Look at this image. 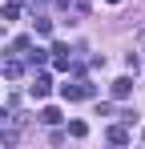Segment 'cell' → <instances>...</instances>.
<instances>
[{
    "label": "cell",
    "instance_id": "6da1fadb",
    "mask_svg": "<svg viewBox=\"0 0 145 149\" xmlns=\"http://www.w3.org/2000/svg\"><path fill=\"white\" fill-rule=\"evenodd\" d=\"M97 89L89 85V81H77V85H61V97L65 101H89Z\"/></svg>",
    "mask_w": 145,
    "mask_h": 149
},
{
    "label": "cell",
    "instance_id": "7a4b0ae2",
    "mask_svg": "<svg viewBox=\"0 0 145 149\" xmlns=\"http://www.w3.org/2000/svg\"><path fill=\"white\" fill-rule=\"evenodd\" d=\"M48 93H52V77H48V73H40L32 85H28V97H36V101H40V97H48Z\"/></svg>",
    "mask_w": 145,
    "mask_h": 149
},
{
    "label": "cell",
    "instance_id": "3957f363",
    "mask_svg": "<svg viewBox=\"0 0 145 149\" xmlns=\"http://www.w3.org/2000/svg\"><path fill=\"white\" fill-rule=\"evenodd\" d=\"M109 89H113V97H117V101H121V97H129V93H133V77H117Z\"/></svg>",
    "mask_w": 145,
    "mask_h": 149
},
{
    "label": "cell",
    "instance_id": "277c9868",
    "mask_svg": "<svg viewBox=\"0 0 145 149\" xmlns=\"http://www.w3.org/2000/svg\"><path fill=\"white\" fill-rule=\"evenodd\" d=\"M109 141H113V145H129V129H125V125H113V129H109Z\"/></svg>",
    "mask_w": 145,
    "mask_h": 149
},
{
    "label": "cell",
    "instance_id": "5b68a950",
    "mask_svg": "<svg viewBox=\"0 0 145 149\" xmlns=\"http://www.w3.org/2000/svg\"><path fill=\"white\" fill-rule=\"evenodd\" d=\"M40 121H45V125H56V121H61V109H56V105L40 109Z\"/></svg>",
    "mask_w": 145,
    "mask_h": 149
},
{
    "label": "cell",
    "instance_id": "8992f818",
    "mask_svg": "<svg viewBox=\"0 0 145 149\" xmlns=\"http://www.w3.org/2000/svg\"><path fill=\"white\" fill-rule=\"evenodd\" d=\"M0 69H4V77H20V73H24V65H20V61H4Z\"/></svg>",
    "mask_w": 145,
    "mask_h": 149
},
{
    "label": "cell",
    "instance_id": "52a82bcc",
    "mask_svg": "<svg viewBox=\"0 0 145 149\" xmlns=\"http://www.w3.org/2000/svg\"><path fill=\"white\" fill-rule=\"evenodd\" d=\"M69 133H72V137H85V133H89V125H85V121H72Z\"/></svg>",
    "mask_w": 145,
    "mask_h": 149
},
{
    "label": "cell",
    "instance_id": "ba28073f",
    "mask_svg": "<svg viewBox=\"0 0 145 149\" xmlns=\"http://www.w3.org/2000/svg\"><path fill=\"white\" fill-rule=\"evenodd\" d=\"M20 16V4H4V20H16Z\"/></svg>",
    "mask_w": 145,
    "mask_h": 149
},
{
    "label": "cell",
    "instance_id": "9c48e42d",
    "mask_svg": "<svg viewBox=\"0 0 145 149\" xmlns=\"http://www.w3.org/2000/svg\"><path fill=\"white\" fill-rule=\"evenodd\" d=\"M45 61H48V52H40V49H36V52H28V65H45Z\"/></svg>",
    "mask_w": 145,
    "mask_h": 149
},
{
    "label": "cell",
    "instance_id": "30bf717a",
    "mask_svg": "<svg viewBox=\"0 0 145 149\" xmlns=\"http://www.w3.org/2000/svg\"><path fill=\"white\" fill-rule=\"evenodd\" d=\"M36 32H40V36H48V32H52V20H45V16H40V20H36Z\"/></svg>",
    "mask_w": 145,
    "mask_h": 149
},
{
    "label": "cell",
    "instance_id": "8fae6325",
    "mask_svg": "<svg viewBox=\"0 0 145 149\" xmlns=\"http://www.w3.org/2000/svg\"><path fill=\"white\" fill-rule=\"evenodd\" d=\"M32 4H45V0H32Z\"/></svg>",
    "mask_w": 145,
    "mask_h": 149
},
{
    "label": "cell",
    "instance_id": "7c38bea8",
    "mask_svg": "<svg viewBox=\"0 0 145 149\" xmlns=\"http://www.w3.org/2000/svg\"><path fill=\"white\" fill-rule=\"evenodd\" d=\"M109 4H121V0H109Z\"/></svg>",
    "mask_w": 145,
    "mask_h": 149
}]
</instances>
